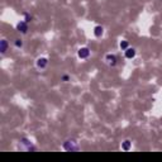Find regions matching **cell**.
<instances>
[{"label": "cell", "mask_w": 162, "mask_h": 162, "mask_svg": "<svg viewBox=\"0 0 162 162\" xmlns=\"http://www.w3.org/2000/svg\"><path fill=\"white\" fill-rule=\"evenodd\" d=\"M36 67L39 70V71H43V70H46L47 67H48V58L47 57H38L37 59H36Z\"/></svg>", "instance_id": "cell-3"}, {"label": "cell", "mask_w": 162, "mask_h": 162, "mask_svg": "<svg viewBox=\"0 0 162 162\" xmlns=\"http://www.w3.org/2000/svg\"><path fill=\"white\" fill-rule=\"evenodd\" d=\"M128 47H129V42L128 41H121V43H119V48H121L122 51H125Z\"/></svg>", "instance_id": "cell-11"}, {"label": "cell", "mask_w": 162, "mask_h": 162, "mask_svg": "<svg viewBox=\"0 0 162 162\" xmlns=\"http://www.w3.org/2000/svg\"><path fill=\"white\" fill-rule=\"evenodd\" d=\"M135 55H137V51H135L134 47H128L125 51H124V57L128 58V59H132L135 57Z\"/></svg>", "instance_id": "cell-7"}, {"label": "cell", "mask_w": 162, "mask_h": 162, "mask_svg": "<svg viewBox=\"0 0 162 162\" xmlns=\"http://www.w3.org/2000/svg\"><path fill=\"white\" fill-rule=\"evenodd\" d=\"M131 148H132V141H131V139H125V141L122 142V149H123V151L128 152Z\"/></svg>", "instance_id": "cell-9"}, {"label": "cell", "mask_w": 162, "mask_h": 162, "mask_svg": "<svg viewBox=\"0 0 162 162\" xmlns=\"http://www.w3.org/2000/svg\"><path fill=\"white\" fill-rule=\"evenodd\" d=\"M70 75H67V74H65V75H62L61 76V81H63V82H67V81H70Z\"/></svg>", "instance_id": "cell-13"}, {"label": "cell", "mask_w": 162, "mask_h": 162, "mask_svg": "<svg viewBox=\"0 0 162 162\" xmlns=\"http://www.w3.org/2000/svg\"><path fill=\"white\" fill-rule=\"evenodd\" d=\"M19 142H20V143H19L20 147H22L23 149H25V151H36L34 144H33L28 138H22Z\"/></svg>", "instance_id": "cell-4"}, {"label": "cell", "mask_w": 162, "mask_h": 162, "mask_svg": "<svg viewBox=\"0 0 162 162\" xmlns=\"http://www.w3.org/2000/svg\"><path fill=\"white\" fill-rule=\"evenodd\" d=\"M104 62H105V65L109 66V67H115L117 63H118V57H117V55H114V53H108V55H105V57H104Z\"/></svg>", "instance_id": "cell-2"}, {"label": "cell", "mask_w": 162, "mask_h": 162, "mask_svg": "<svg viewBox=\"0 0 162 162\" xmlns=\"http://www.w3.org/2000/svg\"><path fill=\"white\" fill-rule=\"evenodd\" d=\"M8 48H9V42H8L5 38H3L2 41H0V53L5 55Z\"/></svg>", "instance_id": "cell-8"}, {"label": "cell", "mask_w": 162, "mask_h": 162, "mask_svg": "<svg viewBox=\"0 0 162 162\" xmlns=\"http://www.w3.org/2000/svg\"><path fill=\"white\" fill-rule=\"evenodd\" d=\"M90 55H91V51H90L88 47H81V48H79V51H77V57L81 58V59L89 58Z\"/></svg>", "instance_id": "cell-5"}, {"label": "cell", "mask_w": 162, "mask_h": 162, "mask_svg": "<svg viewBox=\"0 0 162 162\" xmlns=\"http://www.w3.org/2000/svg\"><path fill=\"white\" fill-rule=\"evenodd\" d=\"M62 148L67 152H75V151H79L80 149V146L77 141L75 139H66L63 143H62Z\"/></svg>", "instance_id": "cell-1"}, {"label": "cell", "mask_w": 162, "mask_h": 162, "mask_svg": "<svg viewBox=\"0 0 162 162\" xmlns=\"http://www.w3.org/2000/svg\"><path fill=\"white\" fill-rule=\"evenodd\" d=\"M24 20L27 22V23H29L32 20V15H29L28 13H24Z\"/></svg>", "instance_id": "cell-14"}, {"label": "cell", "mask_w": 162, "mask_h": 162, "mask_svg": "<svg viewBox=\"0 0 162 162\" xmlns=\"http://www.w3.org/2000/svg\"><path fill=\"white\" fill-rule=\"evenodd\" d=\"M14 46H15V48H18V49L23 48V41L20 38H15L14 39Z\"/></svg>", "instance_id": "cell-12"}, {"label": "cell", "mask_w": 162, "mask_h": 162, "mask_svg": "<svg viewBox=\"0 0 162 162\" xmlns=\"http://www.w3.org/2000/svg\"><path fill=\"white\" fill-rule=\"evenodd\" d=\"M16 31L22 34H25V33L28 32V23L25 20H20L18 24H16Z\"/></svg>", "instance_id": "cell-6"}, {"label": "cell", "mask_w": 162, "mask_h": 162, "mask_svg": "<svg viewBox=\"0 0 162 162\" xmlns=\"http://www.w3.org/2000/svg\"><path fill=\"white\" fill-rule=\"evenodd\" d=\"M103 33H104V28L101 27V25H96L95 28H94V36L95 37H101L103 36Z\"/></svg>", "instance_id": "cell-10"}]
</instances>
